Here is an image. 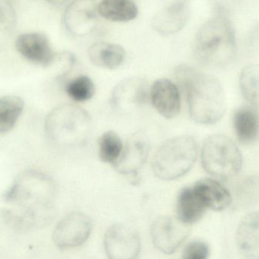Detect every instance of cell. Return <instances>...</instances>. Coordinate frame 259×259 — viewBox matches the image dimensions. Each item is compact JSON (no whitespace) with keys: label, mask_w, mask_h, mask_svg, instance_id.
I'll return each mask as SVG.
<instances>
[{"label":"cell","mask_w":259,"mask_h":259,"mask_svg":"<svg viewBox=\"0 0 259 259\" xmlns=\"http://www.w3.org/2000/svg\"><path fill=\"white\" fill-rule=\"evenodd\" d=\"M209 248L205 242L193 241L186 245L183 257L186 259H205L208 257Z\"/></svg>","instance_id":"cell-28"},{"label":"cell","mask_w":259,"mask_h":259,"mask_svg":"<svg viewBox=\"0 0 259 259\" xmlns=\"http://www.w3.org/2000/svg\"><path fill=\"white\" fill-rule=\"evenodd\" d=\"M236 34L228 16L215 15L198 31L195 55L201 64L219 67L233 61L236 56Z\"/></svg>","instance_id":"cell-3"},{"label":"cell","mask_w":259,"mask_h":259,"mask_svg":"<svg viewBox=\"0 0 259 259\" xmlns=\"http://www.w3.org/2000/svg\"><path fill=\"white\" fill-rule=\"evenodd\" d=\"M49 4L54 6H63L72 2V0H46Z\"/></svg>","instance_id":"cell-30"},{"label":"cell","mask_w":259,"mask_h":259,"mask_svg":"<svg viewBox=\"0 0 259 259\" xmlns=\"http://www.w3.org/2000/svg\"><path fill=\"white\" fill-rule=\"evenodd\" d=\"M98 10L100 16L114 22H130L139 14L137 6L132 0H101Z\"/></svg>","instance_id":"cell-21"},{"label":"cell","mask_w":259,"mask_h":259,"mask_svg":"<svg viewBox=\"0 0 259 259\" xmlns=\"http://www.w3.org/2000/svg\"><path fill=\"white\" fill-rule=\"evenodd\" d=\"M165 4H170V3H177V2H182V3H188L189 4V0H164Z\"/></svg>","instance_id":"cell-31"},{"label":"cell","mask_w":259,"mask_h":259,"mask_svg":"<svg viewBox=\"0 0 259 259\" xmlns=\"http://www.w3.org/2000/svg\"><path fill=\"white\" fill-rule=\"evenodd\" d=\"M149 151L147 136L144 133H135L128 138L115 167L122 175L138 180L139 171L146 163Z\"/></svg>","instance_id":"cell-12"},{"label":"cell","mask_w":259,"mask_h":259,"mask_svg":"<svg viewBox=\"0 0 259 259\" xmlns=\"http://www.w3.org/2000/svg\"><path fill=\"white\" fill-rule=\"evenodd\" d=\"M17 24L16 9L10 0H0V44L7 41Z\"/></svg>","instance_id":"cell-27"},{"label":"cell","mask_w":259,"mask_h":259,"mask_svg":"<svg viewBox=\"0 0 259 259\" xmlns=\"http://www.w3.org/2000/svg\"><path fill=\"white\" fill-rule=\"evenodd\" d=\"M240 2V0H210V5L213 7L215 15H223L228 16L232 10Z\"/></svg>","instance_id":"cell-29"},{"label":"cell","mask_w":259,"mask_h":259,"mask_svg":"<svg viewBox=\"0 0 259 259\" xmlns=\"http://www.w3.org/2000/svg\"><path fill=\"white\" fill-rule=\"evenodd\" d=\"M104 248L111 259H133L139 256L141 240L135 229L125 224L111 226L104 236Z\"/></svg>","instance_id":"cell-10"},{"label":"cell","mask_w":259,"mask_h":259,"mask_svg":"<svg viewBox=\"0 0 259 259\" xmlns=\"http://www.w3.org/2000/svg\"><path fill=\"white\" fill-rule=\"evenodd\" d=\"M25 108V102L16 95L0 98V133L13 130Z\"/></svg>","instance_id":"cell-22"},{"label":"cell","mask_w":259,"mask_h":259,"mask_svg":"<svg viewBox=\"0 0 259 259\" xmlns=\"http://www.w3.org/2000/svg\"><path fill=\"white\" fill-rule=\"evenodd\" d=\"M122 148V141L115 132H107L100 138L99 157L104 163L115 164L120 157Z\"/></svg>","instance_id":"cell-25"},{"label":"cell","mask_w":259,"mask_h":259,"mask_svg":"<svg viewBox=\"0 0 259 259\" xmlns=\"http://www.w3.org/2000/svg\"><path fill=\"white\" fill-rule=\"evenodd\" d=\"M175 77L184 90L189 113L195 122L212 124L222 117L226 96L216 78L186 65L176 68Z\"/></svg>","instance_id":"cell-2"},{"label":"cell","mask_w":259,"mask_h":259,"mask_svg":"<svg viewBox=\"0 0 259 259\" xmlns=\"http://www.w3.org/2000/svg\"><path fill=\"white\" fill-rule=\"evenodd\" d=\"M258 214L251 213L245 217L238 227L236 241L239 251L245 257H259Z\"/></svg>","instance_id":"cell-17"},{"label":"cell","mask_w":259,"mask_h":259,"mask_svg":"<svg viewBox=\"0 0 259 259\" xmlns=\"http://www.w3.org/2000/svg\"><path fill=\"white\" fill-rule=\"evenodd\" d=\"M235 132L239 142L250 144L257 139L258 122L256 109L252 107H242L238 109L233 116Z\"/></svg>","instance_id":"cell-20"},{"label":"cell","mask_w":259,"mask_h":259,"mask_svg":"<svg viewBox=\"0 0 259 259\" xmlns=\"http://www.w3.org/2000/svg\"><path fill=\"white\" fill-rule=\"evenodd\" d=\"M57 192L51 176L37 169L24 171L3 195V200L10 205L2 210L3 219L18 231L41 228L55 216Z\"/></svg>","instance_id":"cell-1"},{"label":"cell","mask_w":259,"mask_h":259,"mask_svg":"<svg viewBox=\"0 0 259 259\" xmlns=\"http://www.w3.org/2000/svg\"><path fill=\"white\" fill-rule=\"evenodd\" d=\"M88 54L94 65L107 69L119 67L125 57V51L122 47L107 42L94 43L89 47Z\"/></svg>","instance_id":"cell-18"},{"label":"cell","mask_w":259,"mask_h":259,"mask_svg":"<svg viewBox=\"0 0 259 259\" xmlns=\"http://www.w3.org/2000/svg\"><path fill=\"white\" fill-rule=\"evenodd\" d=\"M189 16L188 3L166 4L153 17L151 26L161 35H171L183 29Z\"/></svg>","instance_id":"cell-15"},{"label":"cell","mask_w":259,"mask_h":259,"mask_svg":"<svg viewBox=\"0 0 259 259\" xmlns=\"http://www.w3.org/2000/svg\"><path fill=\"white\" fill-rule=\"evenodd\" d=\"M99 16L95 0H72L65 10L63 24L69 34L84 37L96 29Z\"/></svg>","instance_id":"cell-8"},{"label":"cell","mask_w":259,"mask_h":259,"mask_svg":"<svg viewBox=\"0 0 259 259\" xmlns=\"http://www.w3.org/2000/svg\"><path fill=\"white\" fill-rule=\"evenodd\" d=\"M12 3H22L25 2V1H28V0H10Z\"/></svg>","instance_id":"cell-32"},{"label":"cell","mask_w":259,"mask_h":259,"mask_svg":"<svg viewBox=\"0 0 259 259\" xmlns=\"http://www.w3.org/2000/svg\"><path fill=\"white\" fill-rule=\"evenodd\" d=\"M258 74L257 66L250 65L242 71L239 79L242 96L256 110L258 104Z\"/></svg>","instance_id":"cell-23"},{"label":"cell","mask_w":259,"mask_h":259,"mask_svg":"<svg viewBox=\"0 0 259 259\" xmlns=\"http://www.w3.org/2000/svg\"><path fill=\"white\" fill-rule=\"evenodd\" d=\"M206 172L220 180H228L238 174L242 166V154L236 144L223 135L206 139L201 151Z\"/></svg>","instance_id":"cell-6"},{"label":"cell","mask_w":259,"mask_h":259,"mask_svg":"<svg viewBox=\"0 0 259 259\" xmlns=\"http://www.w3.org/2000/svg\"><path fill=\"white\" fill-rule=\"evenodd\" d=\"M148 81L142 77H131L122 80L114 88L112 103L122 113H130L146 104L149 98Z\"/></svg>","instance_id":"cell-11"},{"label":"cell","mask_w":259,"mask_h":259,"mask_svg":"<svg viewBox=\"0 0 259 259\" xmlns=\"http://www.w3.org/2000/svg\"><path fill=\"white\" fill-rule=\"evenodd\" d=\"M190 233L189 225L170 216L160 217L151 226V235L154 246L165 254H172Z\"/></svg>","instance_id":"cell-9"},{"label":"cell","mask_w":259,"mask_h":259,"mask_svg":"<svg viewBox=\"0 0 259 259\" xmlns=\"http://www.w3.org/2000/svg\"><path fill=\"white\" fill-rule=\"evenodd\" d=\"M92 231V221L85 213L72 212L59 221L53 233L57 248L69 250L82 245Z\"/></svg>","instance_id":"cell-7"},{"label":"cell","mask_w":259,"mask_h":259,"mask_svg":"<svg viewBox=\"0 0 259 259\" xmlns=\"http://www.w3.org/2000/svg\"><path fill=\"white\" fill-rule=\"evenodd\" d=\"M206 207L193 188H184L177 200V218L187 225L199 221L205 212Z\"/></svg>","instance_id":"cell-19"},{"label":"cell","mask_w":259,"mask_h":259,"mask_svg":"<svg viewBox=\"0 0 259 259\" xmlns=\"http://www.w3.org/2000/svg\"><path fill=\"white\" fill-rule=\"evenodd\" d=\"M193 189L206 207L222 210L231 204L230 191L216 180L203 179L195 184Z\"/></svg>","instance_id":"cell-16"},{"label":"cell","mask_w":259,"mask_h":259,"mask_svg":"<svg viewBox=\"0 0 259 259\" xmlns=\"http://www.w3.org/2000/svg\"><path fill=\"white\" fill-rule=\"evenodd\" d=\"M76 63L75 56L70 51L54 53L49 64L45 69L56 80H63L73 70Z\"/></svg>","instance_id":"cell-26"},{"label":"cell","mask_w":259,"mask_h":259,"mask_svg":"<svg viewBox=\"0 0 259 259\" xmlns=\"http://www.w3.org/2000/svg\"><path fill=\"white\" fill-rule=\"evenodd\" d=\"M45 131L51 143L55 146L79 147L87 142L92 134V118L77 104H60L47 116Z\"/></svg>","instance_id":"cell-4"},{"label":"cell","mask_w":259,"mask_h":259,"mask_svg":"<svg viewBox=\"0 0 259 259\" xmlns=\"http://www.w3.org/2000/svg\"><path fill=\"white\" fill-rule=\"evenodd\" d=\"M16 51L22 57L33 64L45 68L54 54L49 39L39 32L20 34L15 43Z\"/></svg>","instance_id":"cell-13"},{"label":"cell","mask_w":259,"mask_h":259,"mask_svg":"<svg viewBox=\"0 0 259 259\" xmlns=\"http://www.w3.org/2000/svg\"><path fill=\"white\" fill-rule=\"evenodd\" d=\"M64 90L72 101L84 102L93 98L95 94V85L92 78L82 75L67 81L65 84Z\"/></svg>","instance_id":"cell-24"},{"label":"cell","mask_w":259,"mask_h":259,"mask_svg":"<svg viewBox=\"0 0 259 259\" xmlns=\"http://www.w3.org/2000/svg\"><path fill=\"white\" fill-rule=\"evenodd\" d=\"M197 155L198 145L193 137L172 138L157 150L153 159V171L160 180H176L192 169Z\"/></svg>","instance_id":"cell-5"},{"label":"cell","mask_w":259,"mask_h":259,"mask_svg":"<svg viewBox=\"0 0 259 259\" xmlns=\"http://www.w3.org/2000/svg\"><path fill=\"white\" fill-rule=\"evenodd\" d=\"M149 98L155 110L167 119L176 117L181 108L178 88L170 80L160 78L151 86Z\"/></svg>","instance_id":"cell-14"}]
</instances>
